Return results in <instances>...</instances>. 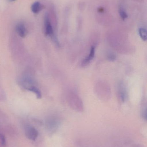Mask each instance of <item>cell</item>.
Wrapping results in <instances>:
<instances>
[{"label":"cell","instance_id":"cell-6","mask_svg":"<svg viewBox=\"0 0 147 147\" xmlns=\"http://www.w3.org/2000/svg\"><path fill=\"white\" fill-rule=\"evenodd\" d=\"M138 32H139V35L142 39L143 41H146L147 40V37L146 29L144 28L141 27L139 28Z\"/></svg>","mask_w":147,"mask_h":147},{"label":"cell","instance_id":"cell-3","mask_svg":"<svg viewBox=\"0 0 147 147\" xmlns=\"http://www.w3.org/2000/svg\"><path fill=\"white\" fill-rule=\"evenodd\" d=\"M16 29L18 35L21 38H25L27 34V30L23 23H20L17 24L16 27Z\"/></svg>","mask_w":147,"mask_h":147},{"label":"cell","instance_id":"cell-7","mask_svg":"<svg viewBox=\"0 0 147 147\" xmlns=\"http://www.w3.org/2000/svg\"><path fill=\"white\" fill-rule=\"evenodd\" d=\"M119 12L120 16L123 20H125L128 17V15L126 12V10L123 7H120L119 8Z\"/></svg>","mask_w":147,"mask_h":147},{"label":"cell","instance_id":"cell-9","mask_svg":"<svg viewBox=\"0 0 147 147\" xmlns=\"http://www.w3.org/2000/svg\"><path fill=\"white\" fill-rule=\"evenodd\" d=\"M110 57H109V59H111V60H113V59H115V57H114V55H110Z\"/></svg>","mask_w":147,"mask_h":147},{"label":"cell","instance_id":"cell-8","mask_svg":"<svg viewBox=\"0 0 147 147\" xmlns=\"http://www.w3.org/2000/svg\"><path fill=\"white\" fill-rule=\"evenodd\" d=\"M28 90L35 94L38 98H41V92L37 87H35V86H31L28 88Z\"/></svg>","mask_w":147,"mask_h":147},{"label":"cell","instance_id":"cell-1","mask_svg":"<svg viewBox=\"0 0 147 147\" xmlns=\"http://www.w3.org/2000/svg\"><path fill=\"white\" fill-rule=\"evenodd\" d=\"M44 26L45 34L47 36L54 37V30L51 23V20L47 13L45 14L44 17Z\"/></svg>","mask_w":147,"mask_h":147},{"label":"cell","instance_id":"cell-10","mask_svg":"<svg viewBox=\"0 0 147 147\" xmlns=\"http://www.w3.org/2000/svg\"><path fill=\"white\" fill-rule=\"evenodd\" d=\"M16 1V0H9V1L11 2H12L15 1Z\"/></svg>","mask_w":147,"mask_h":147},{"label":"cell","instance_id":"cell-4","mask_svg":"<svg viewBox=\"0 0 147 147\" xmlns=\"http://www.w3.org/2000/svg\"><path fill=\"white\" fill-rule=\"evenodd\" d=\"M45 6L39 1L35 2L31 5V9L34 14H37L39 13L43 9Z\"/></svg>","mask_w":147,"mask_h":147},{"label":"cell","instance_id":"cell-2","mask_svg":"<svg viewBox=\"0 0 147 147\" xmlns=\"http://www.w3.org/2000/svg\"><path fill=\"white\" fill-rule=\"evenodd\" d=\"M26 134L27 137L33 141H35L38 136V132L37 129L31 126H28L26 129Z\"/></svg>","mask_w":147,"mask_h":147},{"label":"cell","instance_id":"cell-5","mask_svg":"<svg viewBox=\"0 0 147 147\" xmlns=\"http://www.w3.org/2000/svg\"><path fill=\"white\" fill-rule=\"evenodd\" d=\"M95 47L94 46H92L90 49L89 54V56L84 59L82 63V65L83 66H85L88 65L91 61L93 59L95 55Z\"/></svg>","mask_w":147,"mask_h":147}]
</instances>
